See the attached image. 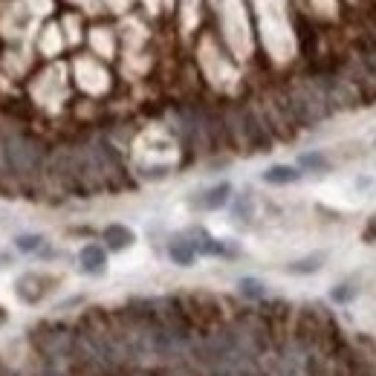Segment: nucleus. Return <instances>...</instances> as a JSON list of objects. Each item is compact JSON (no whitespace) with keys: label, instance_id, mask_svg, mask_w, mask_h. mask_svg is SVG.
<instances>
[{"label":"nucleus","instance_id":"obj_6","mask_svg":"<svg viewBox=\"0 0 376 376\" xmlns=\"http://www.w3.org/2000/svg\"><path fill=\"white\" fill-rule=\"evenodd\" d=\"M102 243H105L107 252H125L136 243V234L125 223H110V226L102 229Z\"/></svg>","mask_w":376,"mask_h":376},{"label":"nucleus","instance_id":"obj_5","mask_svg":"<svg viewBox=\"0 0 376 376\" xmlns=\"http://www.w3.org/2000/svg\"><path fill=\"white\" fill-rule=\"evenodd\" d=\"M78 269H82L84 275H93V278L105 275V269H107V249L102 243L82 246V252H78Z\"/></svg>","mask_w":376,"mask_h":376},{"label":"nucleus","instance_id":"obj_8","mask_svg":"<svg viewBox=\"0 0 376 376\" xmlns=\"http://www.w3.org/2000/svg\"><path fill=\"white\" fill-rule=\"evenodd\" d=\"M261 176H264V183H269V186H292V183L301 180L304 171L299 165H269Z\"/></svg>","mask_w":376,"mask_h":376},{"label":"nucleus","instance_id":"obj_10","mask_svg":"<svg viewBox=\"0 0 376 376\" xmlns=\"http://www.w3.org/2000/svg\"><path fill=\"white\" fill-rule=\"evenodd\" d=\"M324 261H327V252H310V255H304V258H299V261H289L287 272L289 275H315L324 266Z\"/></svg>","mask_w":376,"mask_h":376},{"label":"nucleus","instance_id":"obj_4","mask_svg":"<svg viewBox=\"0 0 376 376\" xmlns=\"http://www.w3.org/2000/svg\"><path fill=\"white\" fill-rule=\"evenodd\" d=\"M232 203V183H217V186H211V188H206V191H200L191 200V206L197 209V211H220L223 206H229Z\"/></svg>","mask_w":376,"mask_h":376},{"label":"nucleus","instance_id":"obj_11","mask_svg":"<svg viewBox=\"0 0 376 376\" xmlns=\"http://www.w3.org/2000/svg\"><path fill=\"white\" fill-rule=\"evenodd\" d=\"M237 292H241V299L252 301V304H264L266 301V284L261 278H252V275H246V278L237 281Z\"/></svg>","mask_w":376,"mask_h":376},{"label":"nucleus","instance_id":"obj_7","mask_svg":"<svg viewBox=\"0 0 376 376\" xmlns=\"http://www.w3.org/2000/svg\"><path fill=\"white\" fill-rule=\"evenodd\" d=\"M168 258L176 264V266H191L200 255H197V249H194V243L188 241V234L183 232V234H174L171 241H168Z\"/></svg>","mask_w":376,"mask_h":376},{"label":"nucleus","instance_id":"obj_14","mask_svg":"<svg viewBox=\"0 0 376 376\" xmlns=\"http://www.w3.org/2000/svg\"><path fill=\"white\" fill-rule=\"evenodd\" d=\"M359 58H362V64L370 70V75L376 78V38L359 44Z\"/></svg>","mask_w":376,"mask_h":376},{"label":"nucleus","instance_id":"obj_12","mask_svg":"<svg viewBox=\"0 0 376 376\" xmlns=\"http://www.w3.org/2000/svg\"><path fill=\"white\" fill-rule=\"evenodd\" d=\"M356 295H359V287H356L353 281H339L330 287V301L339 304V307H347L356 301Z\"/></svg>","mask_w":376,"mask_h":376},{"label":"nucleus","instance_id":"obj_9","mask_svg":"<svg viewBox=\"0 0 376 376\" xmlns=\"http://www.w3.org/2000/svg\"><path fill=\"white\" fill-rule=\"evenodd\" d=\"M299 168L307 174H330L333 171V160L324 151H304L299 156Z\"/></svg>","mask_w":376,"mask_h":376},{"label":"nucleus","instance_id":"obj_17","mask_svg":"<svg viewBox=\"0 0 376 376\" xmlns=\"http://www.w3.org/2000/svg\"><path fill=\"white\" fill-rule=\"evenodd\" d=\"M0 376H24V373H17V370H12L6 362H0Z\"/></svg>","mask_w":376,"mask_h":376},{"label":"nucleus","instance_id":"obj_15","mask_svg":"<svg viewBox=\"0 0 376 376\" xmlns=\"http://www.w3.org/2000/svg\"><path fill=\"white\" fill-rule=\"evenodd\" d=\"M15 246H17V252H24V255L38 252L44 246V234H21V237H15Z\"/></svg>","mask_w":376,"mask_h":376},{"label":"nucleus","instance_id":"obj_2","mask_svg":"<svg viewBox=\"0 0 376 376\" xmlns=\"http://www.w3.org/2000/svg\"><path fill=\"white\" fill-rule=\"evenodd\" d=\"M0 160H3L6 174H12L15 180H35L47 168V151L44 145L35 140L32 133H9L3 145H0Z\"/></svg>","mask_w":376,"mask_h":376},{"label":"nucleus","instance_id":"obj_18","mask_svg":"<svg viewBox=\"0 0 376 376\" xmlns=\"http://www.w3.org/2000/svg\"><path fill=\"white\" fill-rule=\"evenodd\" d=\"M0 324H6V310L0 307Z\"/></svg>","mask_w":376,"mask_h":376},{"label":"nucleus","instance_id":"obj_1","mask_svg":"<svg viewBox=\"0 0 376 376\" xmlns=\"http://www.w3.org/2000/svg\"><path fill=\"white\" fill-rule=\"evenodd\" d=\"M32 347L41 359L44 376H67L75 370V339L70 324H38L32 330Z\"/></svg>","mask_w":376,"mask_h":376},{"label":"nucleus","instance_id":"obj_16","mask_svg":"<svg viewBox=\"0 0 376 376\" xmlns=\"http://www.w3.org/2000/svg\"><path fill=\"white\" fill-rule=\"evenodd\" d=\"M362 241H365V243H376V214L365 223V229H362Z\"/></svg>","mask_w":376,"mask_h":376},{"label":"nucleus","instance_id":"obj_13","mask_svg":"<svg viewBox=\"0 0 376 376\" xmlns=\"http://www.w3.org/2000/svg\"><path fill=\"white\" fill-rule=\"evenodd\" d=\"M232 214H234V220H243V223H249L252 217H255V200L249 194H241L237 200L232 203Z\"/></svg>","mask_w":376,"mask_h":376},{"label":"nucleus","instance_id":"obj_3","mask_svg":"<svg viewBox=\"0 0 376 376\" xmlns=\"http://www.w3.org/2000/svg\"><path fill=\"white\" fill-rule=\"evenodd\" d=\"M52 287H55L52 275L29 272V275H24V278L17 281V295H21V301H27V304H38Z\"/></svg>","mask_w":376,"mask_h":376}]
</instances>
